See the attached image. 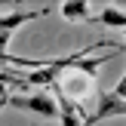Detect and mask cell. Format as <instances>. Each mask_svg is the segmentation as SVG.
I'll return each mask as SVG.
<instances>
[{
	"label": "cell",
	"mask_w": 126,
	"mask_h": 126,
	"mask_svg": "<svg viewBox=\"0 0 126 126\" xmlns=\"http://www.w3.org/2000/svg\"><path fill=\"white\" fill-rule=\"evenodd\" d=\"M3 108H6V98H0V111H3Z\"/></svg>",
	"instance_id": "30bf717a"
},
{
	"label": "cell",
	"mask_w": 126,
	"mask_h": 126,
	"mask_svg": "<svg viewBox=\"0 0 126 126\" xmlns=\"http://www.w3.org/2000/svg\"><path fill=\"white\" fill-rule=\"evenodd\" d=\"M6 95H9V89H6V86L0 83V98H6Z\"/></svg>",
	"instance_id": "9c48e42d"
},
{
	"label": "cell",
	"mask_w": 126,
	"mask_h": 126,
	"mask_svg": "<svg viewBox=\"0 0 126 126\" xmlns=\"http://www.w3.org/2000/svg\"><path fill=\"white\" fill-rule=\"evenodd\" d=\"M59 16L65 22H71V25H83V22L92 18V12H89V3L86 0H65L59 6Z\"/></svg>",
	"instance_id": "8992f818"
},
{
	"label": "cell",
	"mask_w": 126,
	"mask_h": 126,
	"mask_svg": "<svg viewBox=\"0 0 126 126\" xmlns=\"http://www.w3.org/2000/svg\"><path fill=\"white\" fill-rule=\"evenodd\" d=\"M6 105L16 111H28V114L46 117V120H55L59 108H55V98L49 92H16V95H6Z\"/></svg>",
	"instance_id": "7a4b0ae2"
},
{
	"label": "cell",
	"mask_w": 126,
	"mask_h": 126,
	"mask_svg": "<svg viewBox=\"0 0 126 126\" xmlns=\"http://www.w3.org/2000/svg\"><path fill=\"white\" fill-rule=\"evenodd\" d=\"M52 86H55L59 95L83 105V98H89L92 92H95V77H86V74L74 71V68H65V71H59V77H55Z\"/></svg>",
	"instance_id": "6da1fadb"
},
{
	"label": "cell",
	"mask_w": 126,
	"mask_h": 126,
	"mask_svg": "<svg viewBox=\"0 0 126 126\" xmlns=\"http://www.w3.org/2000/svg\"><path fill=\"white\" fill-rule=\"evenodd\" d=\"M46 12H49V9H12V12H6V16H0V31L12 37L16 28H22L25 22H34V18L46 16Z\"/></svg>",
	"instance_id": "5b68a950"
},
{
	"label": "cell",
	"mask_w": 126,
	"mask_h": 126,
	"mask_svg": "<svg viewBox=\"0 0 126 126\" xmlns=\"http://www.w3.org/2000/svg\"><path fill=\"white\" fill-rule=\"evenodd\" d=\"M83 126H92V123H89V120H86V123H83Z\"/></svg>",
	"instance_id": "8fae6325"
},
{
	"label": "cell",
	"mask_w": 126,
	"mask_h": 126,
	"mask_svg": "<svg viewBox=\"0 0 126 126\" xmlns=\"http://www.w3.org/2000/svg\"><path fill=\"white\" fill-rule=\"evenodd\" d=\"M126 114V102H123V80L114 86V92H105V95H98V108L92 117H86L92 126L102 123V120H111V117H123Z\"/></svg>",
	"instance_id": "3957f363"
},
{
	"label": "cell",
	"mask_w": 126,
	"mask_h": 126,
	"mask_svg": "<svg viewBox=\"0 0 126 126\" xmlns=\"http://www.w3.org/2000/svg\"><path fill=\"white\" fill-rule=\"evenodd\" d=\"M9 40H12V37L0 31V55H6V49H9Z\"/></svg>",
	"instance_id": "ba28073f"
},
{
	"label": "cell",
	"mask_w": 126,
	"mask_h": 126,
	"mask_svg": "<svg viewBox=\"0 0 126 126\" xmlns=\"http://www.w3.org/2000/svg\"><path fill=\"white\" fill-rule=\"evenodd\" d=\"M89 22L108 25V28H126V12H123V6H105V9L98 12L95 18H89Z\"/></svg>",
	"instance_id": "52a82bcc"
},
{
	"label": "cell",
	"mask_w": 126,
	"mask_h": 126,
	"mask_svg": "<svg viewBox=\"0 0 126 126\" xmlns=\"http://www.w3.org/2000/svg\"><path fill=\"white\" fill-rule=\"evenodd\" d=\"M55 108H59V114H55V117H59L62 126H83V123H86V111H83V105H80V102H71V98L59 95Z\"/></svg>",
	"instance_id": "277c9868"
}]
</instances>
